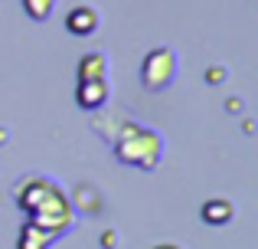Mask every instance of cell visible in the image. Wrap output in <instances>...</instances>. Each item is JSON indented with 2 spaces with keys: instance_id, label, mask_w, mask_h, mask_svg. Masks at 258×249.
Returning <instances> with one entry per match:
<instances>
[{
  "instance_id": "30bf717a",
  "label": "cell",
  "mask_w": 258,
  "mask_h": 249,
  "mask_svg": "<svg viewBox=\"0 0 258 249\" xmlns=\"http://www.w3.org/2000/svg\"><path fill=\"white\" fill-rule=\"evenodd\" d=\"M206 79H209L213 85H219V82H222V69H219V66H216V69H209V72H206Z\"/></svg>"
},
{
  "instance_id": "7a4b0ae2",
  "label": "cell",
  "mask_w": 258,
  "mask_h": 249,
  "mask_svg": "<svg viewBox=\"0 0 258 249\" xmlns=\"http://www.w3.org/2000/svg\"><path fill=\"white\" fill-rule=\"evenodd\" d=\"M114 151H118V161L138 164V167H144V171H151V167L157 164V158H160V138L151 131V128L127 125L124 131H121Z\"/></svg>"
},
{
  "instance_id": "52a82bcc",
  "label": "cell",
  "mask_w": 258,
  "mask_h": 249,
  "mask_svg": "<svg viewBox=\"0 0 258 249\" xmlns=\"http://www.w3.org/2000/svg\"><path fill=\"white\" fill-rule=\"evenodd\" d=\"M49 243H52V233H46L43 226H36V223H26L23 233H20L17 249H46Z\"/></svg>"
},
{
  "instance_id": "5b68a950",
  "label": "cell",
  "mask_w": 258,
  "mask_h": 249,
  "mask_svg": "<svg viewBox=\"0 0 258 249\" xmlns=\"http://www.w3.org/2000/svg\"><path fill=\"white\" fill-rule=\"evenodd\" d=\"M95 26H98V13L92 7H76L66 17V30L76 33V36H88V33H95Z\"/></svg>"
},
{
  "instance_id": "6da1fadb",
  "label": "cell",
  "mask_w": 258,
  "mask_h": 249,
  "mask_svg": "<svg viewBox=\"0 0 258 249\" xmlns=\"http://www.w3.org/2000/svg\"><path fill=\"white\" fill-rule=\"evenodd\" d=\"M20 207L30 213V223L43 226L46 233H62L72 220V210H69V200L66 193L59 190L52 180H26L17 193Z\"/></svg>"
},
{
  "instance_id": "ba28073f",
  "label": "cell",
  "mask_w": 258,
  "mask_h": 249,
  "mask_svg": "<svg viewBox=\"0 0 258 249\" xmlns=\"http://www.w3.org/2000/svg\"><path fill=\"white\" fill-rule=\"evenodd\" d=\"M79 79H105V56L101 53H88L79 63Z\"/></svg>"
},
{
  "instance_id": "8fae6325",
  "label": "cell",
  "mask_w": 258,
  "mask_h": 249,
  "mask_svg": "<svg viewBox=\"0 0 258 249\" xmlns=\"http://www.w3.org/2000/svg\"><path fill=\"white\" fill-rule=\"evenodd\" d=\"M164 249H173V246H164Z\"/></svg>"
},
{
  "instance_id": "277c9868",
  "label": "cell",
  "mask_w": 258,
  "mask_h": 249,
  "mask_svg": "<svg viewBox=\"0 0 258 249\" xmlns=\"http://www.w3.org/2000/svg\"><path fill=\"white\" fill-rule=\"evenodd\" d=\"M76 98H79L82 109H98V105H105V98H108V82L105 79H79Z\"/></svg>"
},
{
  "instance_id": "9c48e42d",
  "label": "cell",
  "mask_w": 258,
  "mask_h": 249,
  "mask_svg": "<svg viewBox=\"0 0 258 249\" xmlns=\"http://www.w3.org/2000/svg\"><path fill=\"white\" fill-rule=\"evenodd\" d=\"M52 4H56V0H23V10L30 13V20L43 23V20L52 13Z\"/></svg>"
},
{
  "instance_id": "3957f363",
  "label": "cell",
  "mask_w": 258,
  "mask_h": 249,
  "mask_svg": "<svg viewBox=\"0 0 258 249\" xmlns=\"http://www.w3.org/2000/svg\"><path fill=\"white\" fill-rule=\"evenodd\" d=\"M173 72H176V56H173V49H167V46L147 53L144 66H141V79H144V85L154 89V92L167 89L170 79H173Z\"/></svg>"
},
{
  "instance_id": "8992f818",
  "label": "cell",
  "mask_w": 258,
  "mask_h": 249,
  "mask_svg": "<svg viewBox=\"0 0 258 249\" xmlns=\"http://www.w3.org/2000/svg\"><path fill=\"white\" fill-rule=\"evenodd\" d=\"M232 213H235V207L229 204V200H206L203 204V220H206L209 226H226L229 220H232Z\"/></svg>"
}]
</instances>
